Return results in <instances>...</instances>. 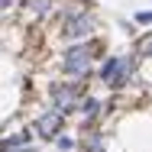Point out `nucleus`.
Segmentation results:
<instances>
[{"instance_id": "nucleus-9", "label": "nucleus", "mask_w": 152, "mask_h": 152, "mask_svg": "<svg viewBox=\"0 0 152 152\" xmlns=\"http://www.w3.org/2000/svg\"><path fill=\"white\" fill-rule=\"evenodd\" d=\"M136 23H139V26H152V10H142V13H136Z\"/></svg>"}, {"instance_id": "nucleus-7", "label": "nucleus", "mask_w": 152, "mask_h": 152, "mask_svg": "<svg viewBox=\"0 0 152 152\" xmlns=\"http://www.w3.org/2000/svg\"><path fill=\"white\" fill-rule=\"evenodd\" d=\"M136 58H152V32H142L136 39Z\"/></svg>"}, {"instance_id": "nucleus-1", "label": "nucleus", "mask_w": 152, "mask_h": 152, "mask_svg": "<svg viewBox=\"0 0 152 152\" xmlns=\"http://www.w3.org/2000/svg\"><path fill=\"white\" fill-rule=\"evenodd\" d=\"M100 52V42L97 39H81V42H71L61 55V71L71 78V81H84L94 68V55Z\"/></svg>"}, {"instance_id": "nucleus-3", "label": "nucleus", "mask_w": 152, "mask_h": 152, "mask_svg": "<svg viewBox=\"0 0 152 152\" xmlns=\"http://www.w3.org/2000/svg\"><path fill=\"white\" fill-rule=\"evenodd\" d=\"M100 81L113 91H123L133 78H136V55H107L100 65Z\"/></svg>"}, {"instance_id": "nucleus-4", "label": "nucleus", "mask_w": 152, "mask_h": 152, "mask_svg": "<svg viewBox=\"0 0 152 152\" xmlns=\"http://www.w3.org/2000/svg\"><path fill=\"white\" fill-rule=\"evenodd\" d=\"M81 97H84V84H81V81H61V84H52V88H49V100H52V107L61 110L65 117L78 110Z\"/></svg>"}, {"instance_id": "nucleus-2", "label": "nucleus", "mask_w": 152, "mask_h": 152, "mask_svg": "<svg viewBox=\"0 0 152 152\" xmlns=\"http://www.w3.org/2000/svg\"><path fill=\"white\" fill-rule=\"evenodd\" d=\"M97 13H94L91 7H68L65 13H61V36L68 39V42H81V39H88L97 32Z\"/></svg>"}, {"instance_id": "nucleus-8", "label": "nucleus", "mask_w": 152, "mask_h": 152, "mask_svg": "<svg viewBox=\"0 0 152 152\" xmlns=\"http://www.w3.org/2000/svg\"><path fill=\"white\" fill-rule=\"evenodd\" d=\"M52 3H55V0H23L20 7H26V10H32L36 16H45V13L52 10Z\"/></svg>"}, {"instance_id": "nucleus-6", "label": "nucleus", "mask_w": 152, "mask_h": 152, "mask_svg": "<svg viewBox=\"0 0 152 152\" xmlns=\"http://www.w3.org/2000/svg\"><path fill=\"white\" fill-rule=\"evenodd\" d=\"M81 152H104V136L100 133H88L81 139Z\"/></svg>"}, {"instance_id": "nucleus-5", "label": "nucleus", "mask_w": 152, "mask_h": 152, "mask_svg": "<svg viewBox=\"0 0 152 152\" xmlns=\"http://www.w3.org/2000/svg\"><path fill=\"white\" fill-rule=\"evenodd\" d=\"M61 129H65V113L61 110H45V113H39L36 123H32V133L39 136V139H58Z\"/></svg>"}, {"instance_id": "nucleus-10", "label": "nucleus", "mask_w": 152, "mask_h": 152, "mask_svg": "<svg viewBox=\"0 0 152 152\" xmlns=\"http://www.w3.org/2000/svg\"><path fill=\"white\" fill-rule=\"evenodd\" d=\"M55 142H58V149H61V152H68V149H75V142H71V139H68V136H58V139H55Z\"/></svg>"}]
</instances>
